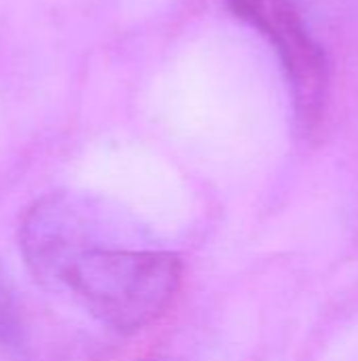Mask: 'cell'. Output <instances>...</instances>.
Wrapping results in <instances>:
<instances>
[{"label": "cell", "mask_w": 358, "mask_h": 361, "mask_svg": "<svg viewBox=\"0 0 358 361\" xmlns=\"http://www.w3.org/2000/svg\"><path fill=\"white\" fill-rule=\"evenodd\" d=\"M17 241L34 279L118 334L152 326L181 283L177 254L156 247L122 209L76 190L38 199Z\"/></svg>", "instance_id": "cell-1"}, {"label": "cell", "mask_w": 358, "mask_h": 361, "mask_svg": "<svg viewBox=\"0 0 358 361\" xmlns=\"http://www.w3.org/2000/svg\"><path fill=\"white\" fill-rule=\"evenodd\" d=\"M228 4L274 47L291 85L298 118L304 129H314L329 97V63L293 0H228Z\"/></svg>", "instance_id": "cell-2"}, {"label": "cell", "mask_w": 358, "mask_h": 361, "mask_svg": "<svg viewBox=\"0 0 358 361\" xmlns=\"http://www.w3.org/2000/svg\"><path fill=\"white\" fill-rule=\"evenodd\" d=\"M0 361H32L13 298L0 283Z\"/></svg>", "instance_id": "cell-3"}, {"label": "cell", "mask_w": 358, "mask_h": 361, "mask_svg": "<svg viewBox=\"0 0 358 361\" xmlns=\"http://www.w3.org/2000/svg\"><path fill=\"white\" fill-rule=\"evenodd\" d=\"M141 361H177V360H171V357H150V360H141Z\"/></svg>", "instance_id": "cell-4"}]
</instances>
